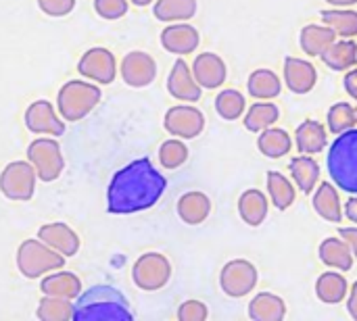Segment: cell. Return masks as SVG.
<instances>
[{"mask_svg": "<svg viewBox=\"0 0 357 321\" xmlns=\"http://www.w3.org/2000/svg\"><path fill=\"white\" fill-rule=\"evenodd\" d=\"M167 180L151 159H136L121 167L107 188V209L115 215L146 211L163 196Z\"/></svg>", "mask_w": 357, "mask_h": 321, "instance_id": "1", "label": "cell"}, {"mask_svg": "<svg viewBox=\"0 0 357 321\" xmlns=\"http://www.w3.org/2000/svg\"><path fill=\"white\" fill-rule=\"evenodd\" d=\"M257 148L268 159H280V157H284V155L291 152L293 140H291V136L284 130H280V127H268V130L259 132Z\"/></svg>", "mask_w": 357, "mask_h": 321, "instance_id": "29", "label": "cell"}, {"mask_svg": "<svg viewBox=\"0 0 357 321\" xmlns=\"http://www.w3.org/2000/svg\"><path fill=\"white\" fill-rule=\"evenodd\" d=\"M287 315V305L280 297L272 292H259L249 303V318L255 321H282Z\"/></svg>", "mask_w": 357, "mask_h": 321, "instance_id": "28", "label": "cell"}, {"mask_svg": "<svg viewBox=\"0 0 357 321\" xmlns=\"http://www.w3.org/2000/svg\"><path fill=\"white\" fill-rule=\"evenodd\" d=\"M192 75L201 88L215 90V88L224 86V81L228 77V67L220 54L203 52V54H197V58L192 63Z\"/></svg>", "mask_w": 357, "mask_h": 321, "instance_id": "15", "label": "cell"}, {"mask_svg": "<svg viewBox=\"0 0 357 321\" xmlns=\"http://www.w3.org/2000/svg\"><path fill=\"white\" fill-rule=\"evenodd\" d=\"M312 203H314L316 213H318L322 219L331 221V224H339V221L343 219V215H345V213H343V207H341L339 190H337L333 184H328V182H324V184L318 186V190H316Z\"/></svg>", "mask_w": 357, "mask_h": 321, "instance_id": "25", "label": "cell"}, {"mask_svg": "<svg viewBox=\"0 0 357 321\" xmlns=\"http://www.w3.org/2000/svg\"><path fill=\"white\" fill-rule=\"evenodd\" d=\"M25 127L31 134H44L54 138L65 134V123L48 100H36L25 109Z\"/></svg>", "mask_w": 357, "mask_h": 321, "instance_id": "13", "label": "cell"}, {"mask_svg": "<svg viewBox=\"0 0 357 321\" xmlns=\"http://www.w3.org/2000/svg\"><path fill=\"white\" fill-rule=\"evenodd\" d=\"M40 290L42 295H48V297H61V299L73 301L82 295V282L75 274L56 269V274H50L48 278L42 280Z\"/></svg>", "mask_w": 357, "mask_h": 321, "instance_id": "24", "label": "cell"}, {"mask_svg": "<svg viewBox=\"0 0 357 321\" xmlns=\"http://www.w3.org/2000/svg\"><path fill=\"white\" fill-rule=\"evenodd\" d=\"M328 173L337 188L357 194V130L339 134L328 150Z\"/></svg>", "mask_w": 357, "mask_h": 321, "instance_id": "3", "label": "cell"}, {"mask_svg": "<svg viewBox=\"0 0 357 321\" xmlns=\"http://www.w3.org/2000/svg\"><path fill=\"white\" fill-rule=\"evenodd\" d=\"M328 4L333 6H351V4H357V0H326Z\"/></svg>", "mask_w": 357, "mask_h": 321, "instance_id": "47", "label": "cell"}, {"mask_svg": "<svg viewBox=\"0 0 357 321\" xmlns=\"http://www.w3.org/2000/svg\"><path fill=\"white\" fill-rule=\"evenodd\" d=\"M201 36L190 23H172L161 31V46L172 54H190L199 48Z\"/></svg>", "mask_w": 357, "mask_h": 321, "instance_id": "16", "label": "cell"}, {"mask_svg": "<svg viewBox=\"0 0 357 321\" xmlns=\"http://www.w3.org/2000/svg\"><path fill=\"white\" fill-rule=\"evenodd\" d=\"M322 61L333 71H347L357 63V44L354 40H335L322 54Z\"/></svg>", "mask_w": 357, "mask_h": 321, "instance_id": "30", "label": "cell"}, {"mask_svg": "<svg viewBox=\"0 0 357 321\" xmlns=\"http://www.w3.org/2000/svg\"><path fill=\"white\" fill-rule=\"evenodd\" d=\"M268 194L278 211H287L295 203V184L280 171H268Z\"/></svg>", "mask_w": 357, "mask_h": 321, "instance_id": "32", "label": "cell"}, {"mask_svg": "<svg viewBox=\"0 0 357 321\" xmlns=\"http://www.w3.org/2000/svg\"><path fill=\"white\" fill-rule=\"evenodd\" d=\"M119 73L130 88H146L157 77V63L149 52L132 50L123 56Z\"/></svg>", "mask_w": 357, "mask_h": 321, "instance_id": "12", "label": "cell"}, {"mask_svg": "<svg viewBox=\"0 0 357 321\" xmlns=\"http://www.w3.org/2000/svg\"><path fill=\"white\" fill-rule=\"evenodd\" d=\"M268 209H270V203H268L266 194L257 188L245 190L238 198V215L251 228H257L266 221Z\"/></svg>", "mask_w": 357, "mask_h": 321, "instance_id": "20", "label": "cell"}, {"mask_svg": "<svg viewBox=\"0 0 357 321\" xmlns=\"http://www.w3.org/2000/svg\"><path fill=\"white\" fill-rule=\"evenodd\" d=\"M100 88L82 79L67 81L56 94V107L65 121H79L100 102Z\"/></svg>", "mask_w": 357, "mask_h": 321, "instance_id": "5", "label": "cell"}, {"mask_svg": "<svg viewBox=\"0 0 357 321\" xmlns=\"http://www.w3.org/2000/svg\"><path fill=\"white\" fill-rule=\"evenodd\" d=\"M163 127L174 138L192 140L205 130V115L192 104H176L165 113Z\"/></svg>", "mask_w": 357, "mask_h": 321, "instance_id": "10", "label": "cell"}, {"mask_svg": "<svg viewBox=\"0 0 357 321\" xmlns=\"http://www.w3.org/2000/svg\"><path fill=\"white\" fill-rule=\"evenodd\" d=\"M278 115H280V111L274 102H268V100L255 102V104H251V109L245 115V127L255 134L264 132L278 121Z\"/></svg>", "mask_w": 357, "mask_h": 321, "instance_id": "35", "label": "cell"}, {"mask_svg": "<svg viewBox=\"0 0 357 321\" xmlns=\"http://www.w3.org/2000/svg\"><path fill=\"white\" fill-rule=\"evenodd\" d=\"M38 238L63 257H73L79 251V236L65 224H46L38 230Z\"/></svg>", "mask_w": 357, "mask_h": 321, "instance_id": "18", "label": "cell"}, {"mask_svg": "<svg viewBox=\"0 0 357 321\" xmlns=\"http://www.w3.org/2000/svg\"><path fill=\"white\" fill-rule=\"evenodd\" d=\"M247 88H249V94L255 98V100H270V98H276L282 90V81L280 77L270 71V69H257L249 75V81H247Z\"/></svg>", "mask_w": 357, "mask_h": 321, "instance_id": "31", "label": "cell"}, {"mask_svg": "<svg viewBox=\"0 0 357 321\" xmlns=\"http://www.w3.org/2000/svg\"><path fill=\"white\" fill-rule=\"evenodd\" d=\"M339 236H341L343 240H347V244H349L351 251H354V257L357 259V228H343V230L339 232Z\"/></svg>", "mask_w": 357, "mask_h": 321, "instance_id": "43", "label": "cell"}, {"mask_svg": "<svg viewBox=\"0 0 357 321\" xmlns=\"http://www.w3.org/2000/svg\"><path fill=\"white\" fill-rule=\"evenodd\" d=\"M337 38L339 36L328 25H316V23H312V25H305L301 29L299 44H301V50L307 56H322Z\"/></svg>", "mask_w": 357, "mask_h": 321, "instance_id": "23", "label": "cell"}, {"mask_svg": "<svg viewBox=\"0 0 357 321\" xmlns=\"http://www.w3.org/2000/svg\"><path fill=\"white\" fill-rule=\"evenodd\" d=\"M284 81L291 92L307 94L314 90V86L318 81V71L310 61L289 56V58H284Z\"/></svg>", "mask_w": 357, "mask_h": 321, "instance_id": "17", "label": "cell"}, {"mask_svg": "<svg viewBox=\"0 0 357 321\" xmlns=\"http://www.w3.org/2000/svg\"><path fill=\"white\" fill-rule=\"evenodd\" d=\"M197 13V0H157L153 6V15L159 21H188Z\"/></svg>", "mask_w": 357, "mask_h": 321, "instance_id": "34", "label": "cell"}, {"mask_svg": "<svg viewBox=\"0 0 357 321\" xmlns=\"http://www.w3.org/2000/svg\"><path fill=\"white\" fill-rule=\"evenodd\" d=\"M345 90H347V94H349L351 98H356L357 100V69L349 71V73L345 75Z\"/></svg>", "mask_w": 357, "mask_h": 321, "instance_id": "44", "label": "cell"}, {"mask_svg": "<svg viewBox=\"0 0 357 321\" xmlns=\"http://www.w3.org/2000/svg\"><path fill=\"white\" fill-rule=\"evenodd\" d=\"M318 255L326 267H333L339 272H349L354 267V259H356L351 246L341 236L339 238H324V242L318 249Z\"/></svg>", "mask_w": 357, "mask_h": 321, "instance_id": "19", "label": "cell"}, {"mask_svg": "<svg viewBox=\"0 0 357 321\" xmlns=\"http://www.w3.org/2000/svg\"><path fill=\"white\" fill-rule=\"evenodd\" d=\"M132 4H136V6H146V4H153V0H130Z\"/></svg>", "mask_w": 357, "mask_h": 321, "instance_id": "48", "label": "cell"}, {"mask_svg": "<svg viewBox=\"0 0 357 321\" xmlns=\"http://www.w3.org/2000/svg\"><path fill=\"white\" fill-rule=\"evenodd\" d=\"M167 92L182 100V102H197L201 100V94H203V88L197 84L195 75H192V69L188 67V63L184 58H178L169 71V77H167Z\"/></svg>", "mask_w": 357, "mask_h": 321, "instance_id": "14", "label": "cell"}, {"mask_svg": "<svg viewBox=\"0 0 357 321\" xmlns=\"http://www.w3.org/2000/svg\"><path fill=\"white\" fill-rule=\"evenodd\" d=\"M186 161H188V146L182 140L172 138V140H165L159 146V163H161V167H165V169H178Z\"/></svg>", "mask_w": 357, "mask_h": 321, "instance_id": "39", "label": "cell"}, {"mask_svg": "<svg viewBox=\"0 0 357 321\" xmlns=\"http://www.w3.org/2000/svg\"><path fill=\"white\" fill-rule=\"evenodd\" d=\"M209 213H211V201L207 194H203L199 190L186 192L178 201V217L188 226L203 224L209 217Z\"/></svg>", "mask_w": 357, "mask_h": 321, "instance_id": "22", "label": "cell"}, {"mask_svg": "<svg viewBox=\"0 0 357 321\" xmlns=\"http://www.w3.org/2000/svg\"><path fill=\"white\" fill-rule=\"evenodd\" d=\"M77 71L96 81V84H111L117 75V61H115V54L109 50V48H102V46H96V48H90L82 54L79 63H77Z\"/></svg>", "mask_w": 357, "mask_h": 321, "instance_id": "11", "label": "cell"}, {"mask_svg": "<svg viewBox=\"0 0 357 321\" xmlns=\"http://www.w3.org/2000/svg\"><path fill=\"white\" fill-rule=\"evenodd\" d=\"M247 109V100L238 90L226 88L215 96V111L224 121H236Z\"/></svg>", "mask_w": 357, "mask_h": 321, "instance_id": "36", "label": "cell"}, {"mask_svg": "<svg viewBox=\"0 0 357 321\" xmlns=\"http://www.w3.org/2000/svg\"><path fill=\"white\" fill-rule=\"evenodd\" d=\"M257 282H259L257 267L245 259H234V261L226 263L220 274V286L232 299L247 297L249 292H253Z\"/></svg>", "mask_w": 357, "mask_h": 321, "instance_id": "9", "label": "cell"}, {"mask_svg": "<svg viewBox=\"0 0 357 321\" xmlns=\"http://www.w3.org/2000/svg\"><path fill=\"white\" fill-rule=\"evenodd\" d=\"M128 0H94V10L109 21L121 19L128 13Z\"/></svg>", "mask_w": 357, "mask_h": 321, "instance_id": "40", "label": "cell"}, {"mask_svg": "<svg viewBox=\"0 0 357 321\" xmlns=\"http://www.w3.org/2000/svg\"><path fill=\"white\" fill-rule=\"evenodd\" d=\"M328 130L333 134H343V132H349L357 125V115H356V107L349 104V102H337L328 109Z\"/></svg>", "mask_w": 357, "mask_h": 321, "instance_id": "38", "label": "cell"}, {"mask_svg": "<svg viewBox=\"0 0 357 321\" xmlns=\"http://www.w3.org/2000/svg\"><path fill=\"white\" fill-rule=\"evenodd\" d=\"M38 6L48 17H65L73 10L75 0H38Z\"/></svg>", "mask_w": 357, "mask_h": 321, "instance_id": "42", "label": "cell"}, {"mask_svg": "<svg viewBox=\"0 0 357 321\" xmlns=\"http://www.w3.org/2000/svg\"><path fill=\"white\" fill-rule=\"evenodd\" d=\"M65 259L67 257H63L61 253H56L54 249H50L40 238L25 240L17 249V269L27 280L46 276L48 272L63 269Z\"/></svg>", "mask_w": 357, "mask_h": 321, "instance_id": "4", "label": "cell"}, {"mask_svg": "<svg viewBox=\"0 0 357 321\" xmlns=\"http://www.w3.org/2000/svg\"><path fill=\"white\" fill-rule=\"evenodd\" d=\"M347 309H349V315L357 321V282L349 288V299H347Z\"/></svg>", "mask_w": 357, "mask_h": 321, "instance_id": "46", "label": "cell"}, {"mask_svg": "<svg viewBox=\"0 0 357 321\" xmlns=\"http://www.w3.org/2000/svg\"><path fill=\"white\" fill-rule=\"evenodd\" d=\"M326 142H328L326 127L316 119L303 121L295 132V144L301 155H318L324 150Z\"/></svg>", "mask_w": 357, "mask_h": 321, "instance_id": "21", "label": "cell"}, {"mask_svg": "<svg viewBox=\"0 0 357 321\" xmlns=\"http://www.w3.org/2000/svg\"><path fill=\"white\" fill-rule=\"evenodd\" d=\"M172 278V263L161 253H144L132 267V280L140 290H161Z\"/></svg>", "mask_w": 357, "mask_h": 321, "instance_id": "7", "label": "cell"}, {"mask_svg": "<svg viewBox=\"0 0 357 321\" xmlns=\"http://www.w3.org/2000/svg\"><path fill=\"white\" fill-rule=\"evenodd\" d=\"M349 295V284L339 272H324L316 280V297L326 305H339Z\"/></svg>", "mask_w": 357, "mask_h": 321, "instance_id": "26", "label": "cell"}, {"mask_svg": "<svg viewBox=\"0 0 357 321\" xmlns=\"http://www.w3.org/2000/svg\"><path fill=\"white\" fill-rule=\"evenodd\" d=\"M38 173L29 161H13L0 173V192L8 201H29L36 192Z\"/></svg>", "mask_w": 357, "mask_h": 321, "instance_id": "8", "label": "cell"}, {"mask_svg": "<svg viewBox=\"0 0 357 321\" xmlns=\"http://www.w3.org/2000/svg\"><path fill=\"white\" fill-rule=\"evenodd\" d=\"M27 161L33 165L38 180L42 182H54L65 169L61 144L52 138H36L27 146Z\"/></svg>", "mask_w": 357, "mask_h": 321, "instance_id": "6", "label": "cell"}, {"mask_svg": "<svg viewBox=\"0 0 357 321\" xmlns=\"http://www.w3.org/2000/svg\"><path fill=\"white\" fill-rule=\"evenodd\" d=\"M289 169H291V175H293L295 186H297L301 192H305V194L314 192V188H316L318 182H320V165H318L316 159H312L310 155L295 157V159L291 161Z\"/></svg>", "mask_w": 357, "mask_h": 321, "instance_id": "27", "label": "cell"}, {"mask_svg": "<svg viewBox=\"0 0 357 321\" xmlns=\"http://www.w3.org/2000/svg\"><path fill=\"white\" fill-rule=\"evenodd\" d=\"M75 321H130L134 313L126 297L111 286H92L77 297L73 305Z\"/></svg>", "mask_w": 357, "mask_h": 321, "instance_id": "2", "label": "cell"}, {"mask_svg": "<svg viewBox=\"0 0 357 321\" xmlns=\"http://www.w3.org/2000/svg\"><path fill=\"white\" fill-rule=\"evenodd\" d=\"M343 213H345V217L349 219V221H354L357 224V194H354L347 203H345V207H343Z\"/></svg>", "mask_w": 357, "mask_h": 321, "instance_id": "45", "label": "cell"}, {"mask_svg": "<svg viewBox=\"0 0 357 321\" xmlns=\"http://www.w3.org/2000/svg\"><path fill=\"white\" fill-rule=\"evenodd\" d=\"M356 115H357V104H356Z\"/></svg>", "mask_w": 357, "mask_h": 321, "instance_id": "49", "label": "cell"}, {"mask_svg": "<svg viewBox=\"0 0 357 321\" xmlns=\"http://www.w3.org/2000/svg\"><path fill=\"white\" fill-rule=\"evenodd\" d=\"M209 315L207 311V305L201 303V301H184L178 309V320L180 321H205Z\"/></svg>", "mask_w": 357, "mask_h": 321, "instance_id": "41", "label": "cell"}, {"mask_svg": "<svg viewBox=\"0 0 357 321\" xmlns=\"http://www.w3.org/2000/svg\"><path fill=\"white\" fill-rule=\"evenodd\" d=\"M38 320L42 321H69L73 320V305L69 299L44 295L38 305Z\"/></svg>", "mask_w": 357, "mask_h": 321, "instance_id": "37", "label": "cell"}, {"mask_svg": "<svg viewBox=\"0 0 357 321\" xmlns=\"http://www.w3.org/2000/svg\"><path fill=\"white\" fill-rule=\"evenodd\" d=\"M322 21H324V25L335 29V33L341 38H356L357 36V10L354 8L335 6L331 10H322Z\"/></svg>", "mask_w": 357, "mask_h": 321, "instance_id": "33", "label": "cell"}]
</instances>
